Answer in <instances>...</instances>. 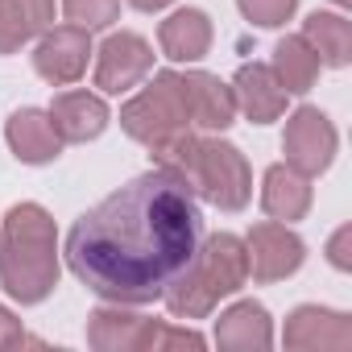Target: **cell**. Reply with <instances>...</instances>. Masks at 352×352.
Returning a JSON list of instances; mask_svg holds the SVG:
<instances>
[{
    "label": "cell",
    "mask_w": 352,
    "mask_h": 352,
    "mask_svg": "<svg viewBox=\"0 0 352 352\" xmlns=\"http://www.w3.org/2000/svg\"><path fill=\"white\" fill-rule=\"evenodd\" d=\"M204 241L208 232L195 187L157 166L75 220L67 265L108 302H153L187 278Z\"/></svg>",
    "instance_id": "obj_1"
},
{
    "label": "cell",
    "mask_w": 352,
    "mask_h": 352,
    "mask_svg": "<svg viewBox=\"0 0 352 352\" xmlns=\"http://www.w3.org/2000/svg\"><path fill=\"white\" fill-rule=\"evenodd\" d=\"M0 286L21 302H42L58 286L54 220L38 204H17L5 216L0 236Z\"/></svg>",
    "instance_id": "obj_2"
},
{
    "label": "cell",
    "mask_w": 352,
    "mask_h": 352,
    "mask_svg": "<svg viewBox=\"0 0 352 352\" xmlns=\"http://www.w3.org/2000/svg\"><path fill=\"white\" fill-rule=\"evenodd\" d=\"M249 278V253L245 241L232 232H216L204 241L199 261L187 270V278L166 294V307L174 319H204L220 298L236 294Z\"/></svg>",
    "instance_id": "obj_3"
},
{
    "label": "cell",
    "mask_w": 352,
    "mask_h": 352,
    "mask_svg": "<svg viewBox=\"0 0 352 352\" xmlns=\"http://www.w3.org/2000/svg\"><path fill=\"white\" fill-rule=\"evenodd\" d=\"M120 129L141 145H157L174 133L191 129V112H187V100H183L179 71L153 75V83L120 108Z\"/></svg>",
    "instance_id": "obj_4"
},
{
    "label": "cell",
    "mask_w": 352,
    "mask_h": 352,
    "mask_svg": "<svg viewBox=\"0 0 352 352\" xmlns=\"http://www.w3.org/2000/svg\"><path fill=\"white\" fill-rule=\"evenodd\" d=\"M187 183L195 187V195H208L224 212H241L253 195V174H249L245 153L216 137H199Z\"/></svg>",
    "instance_id": "obj_5"
},
{
    "label": "cell",
    "mask_w": 352,
    "mask_h": 352,
    "mask_svg": "<svg viewBox=\"0 0 352 352\" xmlns=\"http://www.w3.org/2000/svg\"><path fill=\"white\" fill-rule=\"evenodd\" d=\"M282 149H286V162L311 179V174H323L331 166V157H336V129H331V120L319 108L302 104L286 120Z\"/></svg>",
    "instance_id": "obj_6"
},
{
    "label": "cell",
    "mask_w": 352,
    "mask_h": 352,
    "mask_svg": "<svg viewBox=\"0 0 352 352\" xmlns=\"http://www.w3.org/2000/svg\"><path fill=\"white\" fill-rule=\"evenodd\" d=\"M149 67H153L149 42L120 30V34H112V38L100 46V54H96V87L108 91V96H120V91L137 87V83L149 75Z\"/></svg>",
    "instance_id": "obj_7"
},
{
    "label": "cell",
    "mask_w": 352,
    "mask_h": 352,
    "mask_svg": "<svg viewBox=\"0 0 352 352\" xmlns=\"http://www.w3.org/2000/svg\"><path fill=\"white\" fill-rule=\"evenodd\" d=\"M245 253H249V274H253L257 282H282V278H290V274L302 265L307 245H302L286 224L265 220V224H257V228L249 232Z\"/></svg>",
    "instance_id": "obj_8"
},
{
    "label": "cell",
    "mask_w": 352,
    "mask_h": 352,
    "mask_svg": "<svg viewBox=\"0 0 352 352\" xmlns=\"http://www.w3.org/2000/svg\"><path fill=\"white\" fill-rule=\"evenodd\" d=\"M87 54H91V42H87V30L79 25H63V30H46L38 50H34V67L46 83L54 87H67L75 83L83 71H87Z\"/></svg>",
    "instance_id": "obj_9"
},
{
    "label": "cell",
    "mask_w": 352,
    "mask_h": 352,
    "mask_svg": "<svg viewBox=\"0 0 352 352\" xmlns=\"http://www.w3.org/2000/svg\"><path fill=\"white\" fill-rule=\"evenodd\" d=\"M286 348H298V352H344L352 348V319L340 315V311H327V307H298L290 319H286Z\"/></svg>",
    "instance_id": "obj_10"
},
{
    "label": "cell",
    "mask_w": 352,
    "mask_h": 352,
    "mask_svg": "<svg viewBox=\"0 0 352 352\" xmlns=\"http://www.w3.org/2000/svg\"><path fill=\"white\" fill-rule=\"evenodd\" d=\"M183 79V100H187V112H191V124L199 129H228L232 116H236V96L228 83H220L216 75L208 71H187L179 75Z\"/></svg>",
    "instance_id": "obj_11"
},
{
    "label": "cell",
    "mask_w": 352,
    "mask_h": 352,
    "mask_svg": "<svg viewBox=\"0 0 352 352\" xmlns=\"http://www.w3.org/2000/svg\"><path fill=\"white\" fill-rule=\"evenodd\" d=\"M232 96H236V108L253 120V124H270L286 112V87L274 79L270 67L261 63H249L236 71V83H232Z\"/></svg>",
    "instance_id": "obj_12"
},
{
    "label": "cell",
    "mask_w": 352,
    "mask_h": 352,
    "mask_svg": "<svg viewBox=\"0 0 352 352\" xmlns=\"http://www.w3.org/2000/svg\"><path fill=\"white\" fill-rule=\"evenodd\" d=\"M9 145H13V153H17L21 162L42 166V162H54L67 141L58 137L50 112H42V108H21V112H13V120H9Z\"/></svg>",
    "instance_id": "obj_13"
},
{
    "label": "cell",
    "mask_w": 352,
    "mask_h": 352,
    "mask_svg": "<svg viewBox=\"0 0 352 352\" xmlns=\"http://www.w3.org/2000/svg\"><path fill=\"white\" fill-rule=\"evenodd\" d=\"M216 344L228 348V352H261L274 344V323H270V311L261 302H236L220 315L216 323Z\"/></svg>",
    "instance_id": "obj_14"
},
{
    "label": "cell",
    "mask_w": 352,
    "mask_h": 352,
    "mask_svg": "<svg viewBox=\"0 0 352 352\" xmlns=\"http://www.w3.org/2000/svg\"><path fill=\"white\" fill-rule=\"evenodd\" d=\"M50 120L63 141H91L108 129V104L91 91H63L50 104Z\"/></svg>",
    "instance_id": "obj_15"
},
{
    "label": "cell",
    "mask_w": 352,
    "mask_h": 352,
    "mask_svg": "<svg viewBox=\"0 0 352 352\" xmlns=\"http://www.w3.org/2000/svg\"><path fill=\"white\" fill-rule=\"evenodd\" d=\"M261 208L274 220H282V224L302 220L307 208H311V183H307V174L294 170L290 162L270 166L265 170V183H261Z\"/></svg>",
    "instance_id": "obj_16"
},
{
    "label": "cell",
    "mask_w": 352,
    "mask_h": 352,
    "mask_svg": "<svg viewBox=\"0 0 352 352\" xmlns=\"http://www.w3.org/2000/svg\"><path fill=\"white\" fill-rule=\"evenodd\" d=\"M157 42H162V50H166V58H174V63H195V58H204L208 46H212V21H208V13H199V9H179L174 17L162 21Z\"/></svg>",
    "instance_id": "obj_17"
},
{
    "label": "cell",
    "mask_w": 352,
    "mask_h": 352,
    "mask_svg": "<svg viewBox=\"0 0 352 352\" xmlns=\"http://www.w3.org/2000/svg\"><path fill=\"white\" fill-rule=\"evenodd\" d=\"M274 79L286 87V96H302V91H311L315 87V79H319V58H315V50L307 46V38H282L278 46H274Z\"/></svg>",
    "instance_id": "obj_18"
},
{
    "label": "cell",
    "mask_w": 352,
    "mask_h": 352,
    "mask_svg": "<svg viewBox=\"0 0 352 352\" xmlns=\"http://www.w3.org/2000/svg\"><path fill=\"white\" fill-rule=\"evenodd\" d=\"M145 323H149V319H141V315H129V311H120V307H116V311L104 307V311H96L91 323H87V344L100 348V352H133V348H141Z\"/></svg>",
    "instance_id": "obj_19"
},
{
    "label": "cell",
    "mask_w": 352,
    "mask_h": 352,
    "mask_svg": "<svg viewBox=\"0 0 352 352\" xmlns=\"http://www.w3.org/2000/svg\"><path fill=\"white\" fill-rule=\"evenodd\" d=\"M302 38L315 50V58L327 67H344L352 58V25L340 13H311L302 21Z\"/></svg>",
    "instance_id": "obj_20"
},
{
    "label": "cell",
    "mask_w": 352,
    "mask_h": 352,
    "mask_svg": "<svg viewBox=\"0 0 352 352\" xmlns=\"http://www.w3.org/2000/svg\"><path fill=\"white\" fill-rule=\"evenodd\" d=\"M63 13L71 17V25L91 34V30H104V25L116 21L120 0H63Z\"/></svg>",
    "instance_id": "obj_21"
},
{
    "label": "cell",
    "mask_w": 352,
    "mask_h": 352,
    "mask_svg": "<svg viewBox=\"0 0 352 352\" xmlns=\"http://www.w3.org/2000/svg\"><path fill=\"white\" fill-rule=\"evenodd\" d=\"M141 348H153V352H166V348H204V336L191 331V327H170V323H145V336H141Z\"/></svg>",
    "instance_id": "obj_22"
},
{
    "label": "cell",
    "mask_w": 352,
    "mask_h": 352,
    "mask_svg": "<svg viewBox=\"0 0 352 352\" xmlns=\"http://www.w3.org/2000/svg\"><path fill=\"white\" fill-rule=\"evenodd\" d=\"M25 38H30V25H25L21 5L17 0H0V54H13Z\"/></svg>",
    "instance_id": "obj_23"
},
{
    "label": "cell",
    "mask_w": 352,
    "mask_h": 352,
    "mask_svg": "<svg viewBox=\"0 0 352 352\" xmlns=\"http://www.w3.org/2000/svg\"><path fill=\"white\" fill-rule=\"evenodd\" d=\"M236 5H241V13H245L253 25H265V30H274V25L290 21V13H294V5H298V0H236Z\"/></svg>",
    "instance_id": "obj_24"
},
{
    "label": "cell",
    "mask_w": 352,
    "mask_h": 352,
    "mask_svg": "<svg viewBox=\"0 0 352 352\" xmlns=\"http://www.w3.org/2000/svg\"><path fill=\"white\" fill-rule=\"evenodd\" d=\"M0 348H42V340L25 336L21 331V319L9 307H0Z\"/></svg>",
    "instance_id": "obj_25"
},
{
    "label": "cell",
    "mask_w": 352,
    "mask_h": 352,
    "mask_svg": "<svg viewBox=\"0 0 352 352\" xmlns=\"http://www.w3.org/2000/svg\"><path fill=\"white\" fill-rule=\"evenodd\" d=\"M21 13H25V25L30 34H46L54 25V0H17Z\"/></svg>",
    "instance_id": "obj_26"
},
{
    "label": "cell",
    "mask_w": 352,
    "mask_h": 352,
    "mask_svg": "<svg viewBox=\"0 0 352 352\" xmlns=\"http://www.w3.org/2000/svg\"><path fill=\"white\" fill-rule=\"evenodd\" d=\"M327 257H331V265H336V270H352V228H348V224L331 236Z\"/></svg>",
    "instance_id": "obj_27"
},
{
    "label": "cell",
    "mask_w": 352,
    "mask_h": 352,
    "mask_svg": "<svg viewBox=\"0 0 352 352\" xmlns=\"http://www.w3.org/2000/svg\"><path fill=\"white\" fill-rule=\"evenodd\" d=\"M129 5H133V9H141V13H153V9H166L170 0H129Z\"/></svg>",
    "instance_id": "obj_28"
},
{
    "label": "cell",
    "mask_w": 352,
    "mask_h": 352,
    "mask_svg": "<svg viewBox=\"0 0 352 352\" xmlns=\"http://www.w3.org/2000/svg\"><path fill=\"white\" fill-rule=\"evenodd\" d=\"M336 5H352V0H336Z\"/></svg>",
    "instance_id": "obj_29"
}]
</instances>
